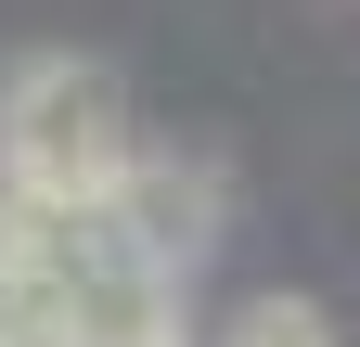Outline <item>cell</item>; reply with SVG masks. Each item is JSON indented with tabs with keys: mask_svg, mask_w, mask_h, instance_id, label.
<instances>
[{
	"mask_svg": "<svg viewBox=\"0 0 360 347\" xmlns=\"http://www.w3.org/2000/svg\"><path fill=\"white\" fill-rule=\"evenodd\" d=\"M129 155H142L129 91L90 52H39V65L0 77V193H26V206H116Z\"/></svg>",
	"mask_w": 360,
	"mask_h": 347,
	"instance_id": "1",
	"label": "cell"
},
{
	"mask_svg": "<svg viewBox=\"0 0 360 347\" xmlns=\"http://www.w3.org/2000/svg\"><path fill=\"white\" fill-rule=\"evenodd\" d=\"M103 219L129 232V244H142L155 257V270H180V283H193L206 270V244L219 232H232V181H219V167L206 155H129V181H116V206H103Z\"/></svg>",
	"mask_w": 360,
	"mask_h": 347,
	"instance_id": "2",
	"label": "cell"
},
{
	"mask_svg": "<svg viewBox=\"0 0 360 347\" xmlns=\"http://www.w3.org/2000/svg\"><path fill=\"white\" fill-rule=\"evenodd\" d=\"M219 347H335V322L309 309V296H245V309L219 322Z\"/></svg>",
	"mask_w": 360,
	"mask_h": 347,
	"instance_id": "3",
	"label": "cell"
}]
</instances>
